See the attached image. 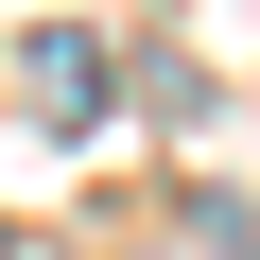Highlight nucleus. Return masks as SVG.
I'll return each instance as SVG.
<instances>
[{"instance_id":"1","label":"nucleus","mask_w":260,"mask_h":260,"mask_svg":"<svg viewBox=\"0 0 260 260\" xmlns=\"http://www.w3.org/2000/svg\"><path fill=\"white\" fill-rule=\"evenodd\" d=\"M35 104H52V121H104V52H87V35H35Z\"/></svg>"}]
</instances>
